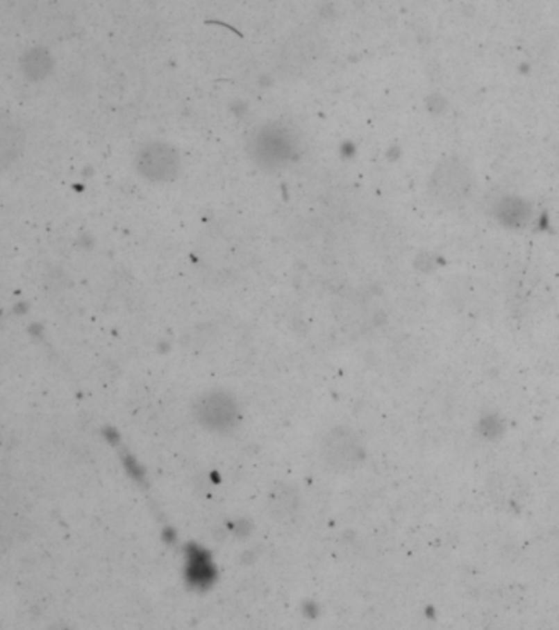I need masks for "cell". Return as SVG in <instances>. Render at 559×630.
<instances>
[{"label":"cell","mask_w":559,"mask_h":630,"mask_svg":"<svg viewBox=\"0 0 559 630\" xmlns=\"http://www.w3.org/2000/svg\"><path fill=\"white\" fill-rule=\"evenodd\" d=\"M299 142L294 131L279 124H267L253 131L248 153L259 167L276 171L287 166L297 156Z\"/></svg>","instance_id":"1"},{"label":"cell","mask_w":559,"mask_h":630,"mask_svg":"<svg viewBox=\"0 0 559 630\" xmlns=\"http://www.w3.org/2000/svg\"><path fill=\"white\" fill-rule=\"evenodd\" d=\"M192 414L203 429L212 432H228L240 419V407L231 394L215 389L195 397Z\"/></svg>","instance_id":"2"},{"label":"cell","mask_w":559,"mask_h":630,"mask_svg":"<svg viewBox=\"0 0 559 630\" xmlns=\"http://www.w3.org/2000/svg\"><path fill=\"white\" fill-rule=\"evenodd\" d=\"M135 166L143 179L154 184H165L171 183L179 173L181 160L171 144L149 142L138 149Z\"/></svg>","instance_id":"3"},{"label":"cell","mask_w":559,"mask_h":630,"mask_svg":"<svg viewBox=\"0 0 559 630\" xmlns=\"http://www.w3.org/2000/svg\"><path fill=\"white\" fill-rule=\"evenodd\" d=\"M325 465L336 473H347L356 468L362 460V447L349 429L335 427L324 435L320 445Z\"/></svg>","instance_id":"4"},{"label":"cell","mask_w":559,"mask_h":630,"mask_svg":"<svg viewBox=\"0 0 559 630\" xmlns=\"http://www.w3.org/2000/svg\"><path fill=\"white\" fill-rule=\"evenodd\" d=\"M267 509L271 517L277 522H287L297 515L301 509V496L294 486L287 483H279L271 489L267 497Z\"/></svg>","instance_id":"5"},{"label":"cell","mask_w":559,"mask_h":630,"mask_svg":"<svg viewBox=\"0 0 559 630\" xmlns=\"http://www.w3.org/2000/svg\"><path fill=\"white\" fill-rule=\"evenodd\" d=\"M24 72L25 76H28L31 81H42L53 69L51 58L43 49H31L25 54L24 58Z\"/></svg>","instance_id":"6"}]
</instances>
